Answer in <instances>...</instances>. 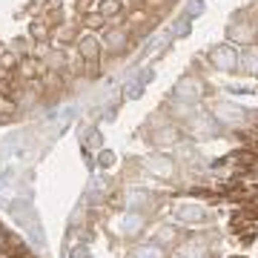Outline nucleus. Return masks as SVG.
Instances as JSON below:
<instances>
[{
  "label": "nucleus",
  "mask_w": 258,
  "mask_h": 258,
  "mask_svg": "<svg viewBox=\"0 0 258 258\" xmlns=\"http://www.w3.org/2000/svg\"><path fill=\"white\" fill-rule=\"evenodd\" d=\"M189 135H192L195 141H210L218 135V118H212V115H195L192 120H189Z\"/></svg>",
  "instance_id": "f257e3e1"
},
{
  "label": "nucleus",
  "mask_w": 258,
  "mask_h": 258,
  "mask_svg": "<svg viewBox=\"0 0 258 258\" xmlns=\"http://www.w3.org/2000/svg\"><path fill=\"white\" fill-rule=\"evenodd\" d=\"M172 212H175L178 221H186V224H204L210 218L207 207H201V204H178Z\"/></svg>",
  "instance_id": "f03ea898"
},
{
  "label": "nucleus",
  "mask_w": 258,
  "mask_h": 258,
  "mask_svg": "<svg viewBox=\"0 0 258 258\" xmlns=\"http://www.w3.org/2000/svg\"><path fill=\"white\" fill-rule=\"evenodd\" d=\"M212 63L218 69H224V72H232L238 66V55H235L232 46H218V49H212Z\"/></svg>",
  "instance_id": "7ed1b4c3"
},
{
  "label": "nucleus",
  "mask_w": 258,
  "mask_h": 258,
  "mask_svg": "<svg viewBox=\"0 0 258 258\" xmlns=\"http://www.w3.org/2000/svg\"><path fill=\"white\" fill-rule=\"evenodd\" d=\"M201 81H195V78H184V81L175 86V98L178 101H195L198 95H201Z\"/></svg>",
  "instance_id": "20e7f679"
},
{
  "label": "nucleus",
  "mask_w": 258,
  "mask_h": 258,
  "mask_svg": "<svg viewBox=\"0 0 258 258\" xmlns=\"http://www.w3.org/2000/svg\"><path fill=\"white\" fill-rule=\"evenodd\" d=\"M149 169H152L158 178H169L172 172H175V161L166 158V155H155L152 161H149Z\"/></svg>",
  "instance_id": "39448f33"
},
{
  "label": "nucleus",
  "mask_w": 258,
  "mask_h": 258,
  "mask_svg": "<svg viewBox=\"0 0 258 258\" xmlns=\"http://www.w3.org/2000/svg\"><path fill=\"white\" fill-rule=\"evenodd\" d=\"M78 52H81V57H86V60H98V40H95L92 35H86L78 40Z\"/></svg>",
  "instance_id": "423d86ee"
},
{
  "label": "nucleus",
  "mask_w": 258,
  "mask_h": 258,
  "mask_svg": "<svg viewBox=\"0 0 258 258\" xmlns=\"http://www.w3.org/2000/svg\"><path fill=\"white\" fill-rule=\"evenodd\" d=\"M218 120H227V123H235V120H244V112L232 103H218Z\"/></svg>",
  "instance_id": "0eeeda50"
},
{
  "label": "nucleus",
  "mask_w": 258,
  "mask_h": 258,
  "mask_svg": "<svg viewBox=\"0 0 258 258\" xmlns=\"http://www.w3.org/2000/svg\"><path fill=\"white\" fill-rule=\"evenodd\" d=\"M106 46H109L112 52H120V49L126 46V35H123V32H118V29H112L109 35H106Z\"/></svg>",
  "instance_id": "6e6552de"
},
{
  "label": "nucleus",
  "mask_w": 258,
  "mask_h": 258,
  "mask_svg": "<svg viewBox=\"0 0 258 258\" xmlns=\"http://www.w3.org/2000/svg\"><path fill=\"white\" fill-rule=\"evenodd\" d=\"M241 60H244V69H247V72L258 75V52H255V49L244 52V57H241Z\"/></svg>",
  "instance_id": "1a4fd4ad"
},
{
  "label": "nucleus",
  "mask_w": 258,
  "mask_h": 258,
  "mask_svg": "<svg viewBox=\"0 0 258 258\" xmlns=\"http://www.w3.org/2000/svg\"><path fill=\"white\" fill-rule=\"evenodd\" d=\"M169 141H175V129L172 126H164L155 132V144H169Z\"/></svg>",
  "instance_id": "9d476101"
},
{
  "label": "nucleus",
  "mask_w": 258,
  "mask_h": 258,
  "mask_svg": "<svg viewBox=\"0 0 258 258\" xmlns=\"http://www.w3.org/2000/svg\"><path fill=\"white\" fill-rule=\"evenodd\" d=\"M118 12H120L118 0H103V3H101V15H103V18H112V15H118Z\"/></svg>",
  "instance_id": "9b49d317"
},
{
  "label": "nucleus",
  "mask_w": 258,
  "mask_h": 258,
  "mask_svg": "<svg viewBox=\"0 0 258 258\" xmlns=\"http://www.w3.org/2000/svg\"><path fill=\"white\" fill-rule=\"evenodd\" d=\"M138 258H164V255H161V247H158V244H152V247H144V249H141Z\"/></svg>",
  "instance_id": "f8f14e48"
},
{
  "label": "nucleus",
  "mask_w": 258,
  "mask_h": 258,
  "mask_svg": "<svg viewBox=\"0 0 258 258\" xmlns=\"http://www.w3.org/2000/svg\"><path fill=\"white\" fill-rule=\"evenodd\" d=\"M20 75H23V78H35V75H37L35 60H23V63H20Z\"/></svg>",
  "instance_id": "ddd939ff"
},
{
  "label": "nucleus",
  "mask_w": 258,
  "mask_h": 258,
  "mask_svg": "<svg viewBox=\"0 0 258 258\" xmlns=\"http://www.w3.org/2000/svg\"><path fill=\"white\" fill-rule=\"evenodd\" d=\"M32 37H37V40H46V37H49V29L43 26V23H32Z\"/></svg>",
  "instance_id": "4468645a"
},
{
  "label": "nucleus",
  "mask_w": 258,
  "mask_h": 258,
  "mask_svg": "<svg viewBox=\"0 0 258 258\" xmlns=\"http://www.w3.org/2000/svg\"><path fill=\"white\" fill-rule=\"evenodd\" d=\"M181 252H184L186 258H198V255L204 252V244H189V247H184Z\"/></svg>",
  "instance_id": "2eb2a0df"
},
{
  "label": "nucleus",
  "mask_w": 258,
  "mask_h": 258,
  "mask_svg": "<svg viewBox=\"0 0 258 258\" xmlns=\"http://www.w3.org/2000/svg\"><path fill=\"white\" fill-rule=\"evenodd\" d=\"M15 63H18V57L12 55V52H0V66H3V69H12Z\"/></svg>",
  "instance_id": "dca6fc26"
},
{
  "label": "nucleus",
  "mask_w": 258,
  "mask_h": 258,
  "mask_svg": "<svg viewBox=\"0 0 258 258\" xmlns=\"http://www.w3.org/2000/svg\"><path fill=\"white\" fill-rule=\"evenodd\" d=\"M141 224H144V218H141V215H132V218H126V232H138Z\"/></svg>",
  "instance_id": "f3484780"
},
{
  "label": "nucleus",
  "mask_w": 258,
  "mask_h": 258,
  "mask_svg": "<svg viewBox=\"0 0 258 258\" xmlns=\"http://www.w3.org/2000/svg\"><path fill=\"white\" fill-rule=\"evenodd\" d=\"M141 89H144V83L135 81L132 86H126V95H129V98H141Z\"/></svg>",
  "instance_id": "a211bd4d"
},
{
  "label": "nucleus",
  "mask_w": 258,
  "mask_h": 258,
  "mask_svg": "<svg viewBox=\"0 0 258 258\" xmlns=\"http://www.w3.org/2000/svg\"><path fill=\"white\" fill-rule=\"evenodd\" d=\"M186 32H189V20H186V18H184V20H178V29H175V35H178V37H184Z\"/></svg>",
  "instance_id": "6ab92c4d"
},
{
  "label": "nucleus",
  "mask_w": 258,
  "mask_h": 258,
  "mask_svg": "<svg viewBox=\"0 0 258 258\" xmlns=\"http://www.w3.org/2000/svg\"><path fill=\"white\" fill-rule=\"evenodd\" d=\"M72 258H89V249L83 247V244H78V247L72 249Z\"/></svg>",
  "instance_id": "aec40b11"
},
{
  "label": "nucleus",
  "mask_w": 258,
  "mask_h": 258,
  "mask_svg": "<svg viewBox=\"0 0 258 258\" xmlns=\"http://www.w3.org/2000/svg\"><path fill=\"white\" fill-rule=\"evenodd\" d=\"M115 164V155L112 152H101V166H112Z\"/></svg>",
  "instance_id": "412c9836"
},
{
  "label": "nucleus",
  "mask_w": 258,
  "mask_h": 258,
  "mask_svg": "<svg viewBox=\"0 0 258 258\" xmlns=\"http://www.w3.org/2000/svg\"><path fill=\"white\" fill-rule=\"evenodd\" d=\"M204 12V3L201 0H192V3H189V15H201Z\"/></svg>",
  "instance_id": "4be33fe9"
},
{
  "label": "nucleus",
  "mask_w": 258,
  "mask_h": 258,
  "mask_svg": "<svg viewBox=\"0 0 258 258\" xmlns=\"http://www.w3.org/2000/svg\"><path fill=\"white\" fill-rule=\"evenodd\" d=\"M103 23V15H92V18H89V26H101Z\"/></svg>",
  "instance_id": "5701e85b"
},
{
  "label": "nucleus",
  "mask_w": 258,
  "mask_h": 258,
  "mask_svg": "<svg viewBox=\"0 0 258 258\" xmlns=\"http://www.w3.org/2000/svg\"><path fill=\"white\" fill-rule=\"evenodd\" d=\"M0 258H15V252H6V249H0Z\"/></svg>",
  "instance_id": "b1692460"
},
{
  "label": "nucleus",
  "mask_w": 258,
  "mask_h": 258,
  "mask_svg": "<svg viewBox=\"0 0 258 258\" xmlns=\"http://www.w3.org/2000/svg\"><path fill=\"white\" fill-rule=\"evenodd\" d=\"M0 249H6V235L0 232Z\"/></svg>",
  "instance_id": "393cba45"
}]
</instances>
